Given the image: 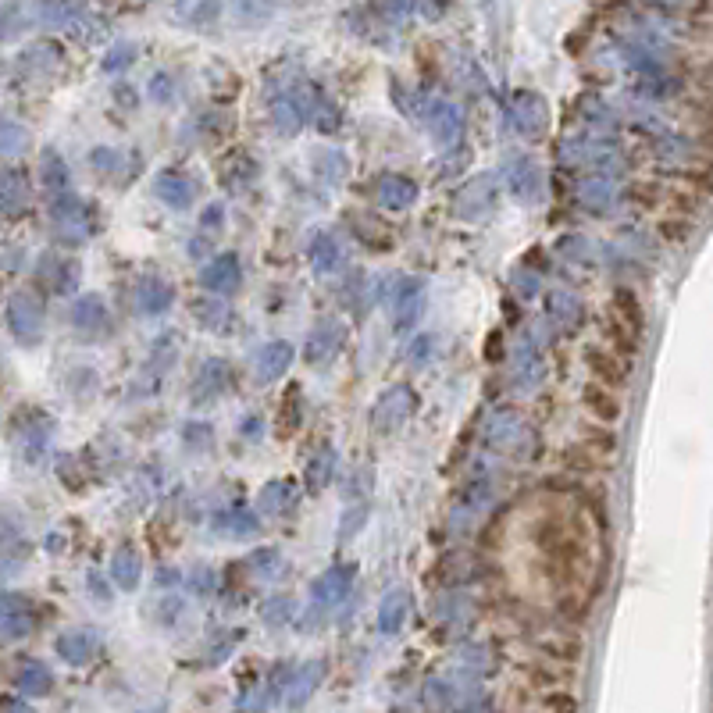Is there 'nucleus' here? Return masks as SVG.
<instances>
[{
  "label": "nucleus",
  "mask_w": 713,
  "mask_h": 713,
  "mask_svg": "<svg viewBox=\"0 0 713 713\" xmlns=\"http://www.w3.org/2000/svg\"><path fill=\"white\" fill-rule=\"evenodd\" d=\"M482 443L496 453H507V457H532V450L539 446V435H535V428L528 425L521 410L503 407L485 421Z\"/></svg>",
  "instance_id": "nucleus-1"
},
{
  "label": "nucleus",
  "mask_w": 713,
  "mask_h": 713,
  "mask_svg": "<svg viewBox=\"0 0 713 713\" xmlns=\"http://www.w3.org/2000/svg\"><path fill=\"white\" fill-rule=\"evenodd\" d=\"M557 154L567 168H592V175H610L621 150L603 132H589V136H567V140H560Z\"/></svg>",
  "instance_id": "nucleus-2"
},
{
  "label": "nucleus",
  "mask_w": 713,
  "mask_h": 713,
  "mask_svg": "<svg viewBox=\"0 0 713 713\" xmlns=\"http://www.w3.org/2000/svg\"><path fill=\"white\" fill-rule=\"evenodd\" d=\"M93 207L86 204L75 193H65V197L50 200V229H54V239L65 246H82L93 236Z\"/></svg>",
  "instance_id": "nucleus-3"
},
{
  "label": "nucleus",
  "mask_w": 713,
  "mask_h": 713,
  "mask_svg": "<svg viewBox=\"0 0 713 713\" xmlns=\"http://www.w3.org/2000/svg\"><path fill=\"white\" fill-rule=\"evenodd\" d=\"M8 328L22 346H36L47 328V311L33 289H15L8 296Z\"/></svg>",
  "instance_id": "nucleus-4"
},
{
  "label": "nucleus",
  "mask_w": 713,
  "mask_h": 713,
  "mask_svg": "<svg viewBox=\"0 0 713 713\" xmlns=\"http://www.w3.org/2000/svg\"><path fill=\"white\" fill-rule=\"evenodd\" d=\"M503 186L521 207H535L546 200V172L532 157H514L503 164Z\"/></svg>",
  "instance_id": "nucleus-5"
},
{
  "label": "nucleus",
  "mask_w": 713,
  "mask_h": 713,
  "mask_svg": "<svg viewBox=\"0 0 713 713\" xmlns=\"http://www.w3.org/2000/svg\"><path fill=\"white\" fill-rule=\"evenodd\" d=\"M507 115L510 125H514L525 140H542L546 129H550V104L546 97L535 90H514L507 100Z\"/></svg>",
  "instance_id": "nucleus-6"
},
{
  "label": "nucleus",
  "mask_w": 713,
  "mask_h": 713,
  "mask_svg": "<svg viewBox=\"0 0 713 713\" xmlns=\"http://www.w3.org/2000/svg\"><path fill=\"white\" fill-rule=\"evenodd\" d=\"M414 410H418V396H414V389L400 382V386H389L386 393L375 400V407H371V425H375V432L393 435L414 418Z\"/></svg>",
  "instance_id": "nucleus-7"
},
{
  "label": "nucleus",
  "mask_w": 713,
  "mask_h": 713,
  "mask_svg": "<svg viewBox=\"0 0 713 713\" xmlns=\"http://www.w3.org/2000/svg\"><path fill=\"white\" fill-rule=\"evenodd\" d=\"M496 200H500V189H496V179L492 175H482V179H471L453 193V218L468 225H478L482 218H489L496 211Z\"/></svg>",
  "instance_id": "nucleus-8"
},
{
  "label": "nucleus",
  "mask_w": 713,
  "mask_h": 713,
  "mask_svg": "<svg viewBox=\"0 0 713 713\" xmlns=\"http://www.w3.org/2000/svg\"><path fill=\"white\" fill-rule=\"evenodd\" d=\"M346 346V325L336 318H325L311 328V336H307V346H304V361L311 368H325L332 364L343 353Z\"/></svg>",
  "instance_id": "nucleus-9"
},
{
  "label": "nucleus",
  "mask_w": 713,
  "mask_h": 713,
  "mask_svg": "<svg viewBox=\"0 0 713 713\" xmlns=\"http://www.w3.org/2000/svg\"><path fill=\"white\" fill-rule=\"evenodd\" d=\"M425 125L439 147H457L464 140V132H468V118H464L460 104H453V100H428Z\"/></svg>",
  "instance_id": "nucleus-10"
},
{
  "label": "nucleus",
  "mask_w": 713,
  "mask_h": 713,
  "mask_svg": "<svg viewBox=\"0 0 713 713\" xmlns=\"http://www.w3.org/2000/svg\"><path fill=\"white\" fill-rule=\"evenodd\" d=\"M353 578H357V567L353 564H332L325 574H318L311 582V603H314V610H332V607H339L346 596L353 592Z\"/></svg>",
  "instance_id": "nucleus-11"
},
{
  "label": "nucleus",
  "mask_w": 713,
  "mask_h": 713,
  "mask_svg": "<svg viewBox=\"0 0 713 713\" xmlns=\"http://www.w3.org/2000/svg\"><path fill=\"white\" fill-rule=\"evenodd\" d=\"M200 286L211 296H222V300L232 296L243 286V264H239V257L232 254V250H225V254H218L214 261H207L204 271H200Z\"/></svg>",
  "instance_id": "nucleus-12"
},
{
  "label": "nucleus",
  "mask_w": 713,
  "mask_h": 713,
  "mask_svg": "<svg viewBox=\"0 0 713 713\" xmlns=\"http://www.w3.org/2000/svg\"><path fill=\"white\" fill-rule=\"evenodd\" d=\"M585 321V304L567 289H553L546 296V325L557 332V336H574Z\"/></svg>",
  "instance_id": "nucleus-13"
},
{
  "label": "nucleus",
  "mask_w": 713,
  "mask_h": 713,
  "mask_svg": "<svg viewBox=\"0 0 713 713\" xmlns=\"http://www.w3.org/2000/svg\"><path fill=\"white\" fill-rule=\"evenodd\" d=\"M389 307H393V328L407 332L425 311V286L418 279H400L389 293Z\"/></svg>",
  "instance_id": "nucleus-14"
},
{
  "label": "nucleus",
  "mask_w": 713,
  "mask_h": 713,
  "mask_svg": "<svg viewBox=\"0 0 713 713\" xmlns=\"http://www.w3.org/2000/svg\"><path fill=\"white\" fill-rule=\"evenodd\" d=\"M293 357H296V350H293V343H286V339H271V343H264L254 357V382L257 386L279 382V378L293 368Z\"/></svg>",
  "instance_id": "nucleus-15"
},
{
  "label": "nucleus",
  "mask_w": 713,
  "mask_h": 713,
  "mask_svg": "<svg viewBox=\"0 0 713 713\" xmlns=\"http://www.w3.org/2000/svg\"><path fill=\"white\" fill-rule=\"evenodd\" d=\"M200 186L189 179L186 172H175V168H164L161 175L154 179V197L161 200L164 207H172V211H189L193 200H197Z\"/></svg>",
  "instance_id": "nucleus-16"
},
{
  "label": "nucleus",
  "mask_w": 713,
  "mask_h": 713,
  "mask_svg": "<svg viewBox=\"0 0 713 713\" xmlns=\"http://www.w3.org/2000/svg\"><path fill=\"white\" fill-rule=\"evenodd\" d=\"M300 507V485L293 478H271L261 492H257V514L268 517H293Z\"/></svg>",
  "instance_id": "nucleus-17"
},
{
  "label": "nucleus",
  "mask_w": 713,
  "mask_h": 713,
  "mask_svg": "<svg viewBox=\"0 0 713 713\" xmlns=\"http://www.w3.org/2000/svg\"><path fill=\"white\" fill-rule=\"evenodd\" d=\"M29 200H33V186H29V175H25V168H18V164H8V168H4V175H0V207H4V218L11 222V218L25 214Z\"/></svg>",
  "instance_id": "nucleus-18"
},
{
  "label": "nucleus",
  "mask_w": 713,
  "mask_h": 713,
  "mask_svg": "<svg viewBox=\"0 0 713 713\" xmlns=\"http://www.w3.org/2000/svg\"><path fill=\"white\" fill-rule=\"evenodd\" d=\"M11 685H15L22 699H40L50 696V689H54V674L47 671V664H40L33 656H22L15 664V671H11Z\"/></svg>",
  "instance_id": "nucleus-19"
},
{
  "label": "nucleus",
  "mask_w": 713,
  "mask_h": 713,
  "mask_svg": "<svg viewBox=\"0 0 713 713\" xmlns=\"http://www.w3.org/2000/svg\"><path fill=\"white\" fill-rule=\"evenodd\" d=\"M375 197L386 211H410V207L418 204V182L400 172H389L375 182Z\"/></svg>",
  "instance_id": "nucleus-20"
},
{
  "label": "nucleus",
  "mask_w": 713,
  "mask_h": 713,
  "mask_svg": "<svg viewBox=\"0 0 713 713\" xmlns=\"http://www.w3.org/2000/svg\"><path fill=\"white\" fill-rule=\"evenodd\" d=\"M172 300V282L157 279V275H147V279L136 282V314H143V318H161L164 311H172Z\"/></svg>",
  "instance_id": "nucleus-21"
},
{
  "label": "nucleus",
  "mask_w": 713,
  "mask_h": 713,
  "mask_svg": "<svg viewBox=\"0 0 713 713\" xmlns=\"http://www.w3.org/2000/svg\"><path fill=\"white\" fill-rule=\"evenodd\" d=\"M574 193H578V204H582L589 214H603V211H610V207L617 204L614 175H585Z\"/></svg>",
  "instance_id": "nucleus-22"
},
{
  "label": "nucleus",
  "mask_w": 713,
  "mask_h": 713,
  "mask_svg": "<svg viewBox=\"0 0 713 713\" xmlns=\"http://www.w3.org/2000/svg\"><path fill=\"white\" fill-rule=\"evenodd\" d=\"M107 574H111V582L118 585L122 592H136L143 582V557L136 546H129V542H122L115 553H111V567H107Z\"/></svg>",
  "instance_id": "nucleus-23"
},
{
  "label": "nucleus",
  "mask_w": 713,
  "mask_h": 713,
  "mask_svg": "<svg viewBox=\"0 0 713 713\" xmlns=\"http://www.w3.org/2000/svg\"><path fill=\"white\" fill-rule=\"evenodd\" d=\"M229 361L222 357H207L204 368L197 371V382H193V403H214L218 396L229 389Z\"/></svg>",
  "instance_id": "nucleus-24"
},
{
  "label": "nucleus",
  "mask_w": 713,
  "mask_h": 713,
  "mask_svg": "<svg viewBox=\"0 0 713 713\" xmlns=\"http://www.w3.org/2000/svg\"><path fill=\"white\" fill-rule=\"evenodd\" d=\"M54 649H58V656L65 660V664L86 667L93 656L100 653V639L93 632H82V628H75V632H61L58 642H54Z\"/></svg>",
  "instance_id": "nucleus-25"
},
{
  "label": "nucleus",
  "mask_w": 713,
  "mask_h": 713,
  "mask_svg": "<svg viewBox=\"0 0 713 713\" xmlns=\"http://www.w3.org/2000/svg\"><path fill=\"white\" fill-rule=\"evenodd\" d=\"M33 632V603L22 592H4V642L25 639Z\"/></svg>",
  "instance_id": "nucleus-26"
},
{
  "label": "nucleus",
  "mask_w": 713,
  "mask_h": 713,
  "mask_svg": "<svg viewBox=\"0 0 713 713\" xmlns=\"http://www.w3.org/2000/svg\"><path fill=\"white\" fill-rule=\"evenodd\" d=\"M58 65H61V47L50 40L33 43V47H25L22 54H18V68H22L29 79H47V75H54Z\"/></svg>",
  "instance_id": "nucleus-27"
},
{
  "label": "nucleus",
  "mask_w": 713,
  "mask_h": 713,
  "mask_svg": "<svg viewBox=\"0 0 713 713\" xmlns=\"http://www.w3.org/2000/svg\"><path fill=\"white\" fill-rule=\"evenodd\" d=\"M72 325L82 336H97L107 325V304L100 293H82L72 304Z\"/></svg>",
  "instance_id": "nucleus-28"
},
{
  "label": "nucleus",
  "mask_w": 713,
  "mask_h": 713,
  "mask_svg": "<svg viewBox=\"0 0 713 713\" xmlns=\"http://www.w3.org/2000/svg\"><path fill=\"white\" fill-rule=\"evenodd\" d=\"M336 446L332 443H318V450L307 457V468H304V482L311 492H321L328 485L336 482Z\"/></svg>",
  "instance_id": "nucleus-29"
},
{
  "label": "nucleus",
  "mask_w": 713,
  "mask_h": 713,
  "mask_svg": "<svg viewBox=\"0 0 713 713\" xmlns=\"http://www.w3.org/2000/svg\"><path fill=\"white\" fill-rule=\"evenodd\" d=\"M36 275H40L54 293H72L75 282H79V264L61 254H47L40 261V268H36Z\"/></svg>",
  "instance_id": "nucleus-30"
},
{
  "label": "nucleus",
  "mask_w": 713,
  "mask_h": 713,
  "mask_svg": "<svg viewBox=\"0 0 713 713\" xmlns=\"http://www.w3.org/2000/svg\"><path fill=\"white\" fill-rule=\"evenodd\" d=\"M410 614V596L407 589H389L378 607V632L382 635H400Z\"/></svg>",
  "instance_id": "nucleus-31"
},
{
  "label": "nucleus",
  "mask_w": 713,
  "mask_h": 713,
  "mask_svg": "<svg viewBox=\"0 0 713 713\" xmlns=\"http://www.w3.org/2000/svg\"><path fill=\"white\" fill-rule=\"evenodd\" d=\"M311 268L318 271V275H332V271L343 268L346 254H343V243H339V236H332V232H318V236L311 239Z\"/></svg>",
  "instance_id": "nucleus-32"
},
{
  "label": "nucleus",
  "mask_w": 713,
  "mask_h": 713,
  "mask_svg": "<svg viewBox=\"0 0 713 713\" xmlns=\"http://www.w3.org/2000/svg\"><path fill=\"white\" fill-rule=\"evenodd\" d=\"M40 182H43V189L50 193V200H58V197H65V193H72L68 189V168H65V157L58 154L54 147H47L40 154Z\"/></svg>",
  "instance_id": "nucleus-33"
},
{
  "label": "nucleus",
  "mask_w": 713,
  "mask_h": 713,
  "mask_svg": "<svg viewBox=\"0 0 713 713\" xmlns=\"http://www.w3.org/2000/svg\"><path fill=\"white\" fill-rule=\"evenodd\" d=\"M589 364H592V375L603 382V386H624L628 378H632V368H628V361L624 357H617V353H607V350H589Z\"/></svg>",
  "instance_id": "nucleus-34"
},
{
  "label": "nucleus",
  "mask_w": 713,
  "mask_h": 713,
  "mask_svg": "<svg viewBox=\"0 0 713 713\" xmlns=\"http://www.w3.org/2000/svg\"><path fill=\"white\" fill-rule=\"evenodd\" d=\"M214 528L225 535H236V539H250V535L261 532V514L257 510H246V507H232L225 514L214 517Z\"/></svg>",
  "instance_id": "nucleus-35"
},
{
  "label": "nucleus",
  "mask_w": 713,
  "mask_h": 713,
  "mask_svg": "<svg viewBox=\"0 0 713 713\" xmlns=\"http://www.w3.org/2000/svg\"><path fill=\"white\" fill-rule=\"evenodd\" d=\"M193 321L211 328V332H225V328H232V311L222 296H200V300H193Z\"/></svg>",
  "instance_id": "nucleus-36"
},
{
  "label": "nucleus",
  "mask_w": 713,
  "mask_h": 713,
  "mask_svg": "<svg viewBox=\"0 0 713 713\" xmlns=\"http://www.w3.org/2000/svg\"><path fill=\"white\" fill-rule=\"evenodd\" d=\"M311 161H314V175L325 179L328 186H339V182H346V175H350V161H346V154H339L336 147H318L311 154Z\"/></svg>",
  "instance_id": "nucleus-37"
},
{
  "label": "nucleus",
  "mask_w": 713,
  "mask_h": 713,
  "mask_svg": "<svg viewBox=\"0 0 713 713\" xmlns=\"http://www.w3.org/2000/svg\"><path fill=\"white\" fill-rule=\"evenodd\" d=\"M300 425H304V393L293 386L279 403V428L275 432H279V439H293Z\"/></svg>",
  "instance_id": "nucleus-38"
},
{
  "label": "nucleus",
  "mask_w": 713,
  "mask_h": 713,
  "mask_svg": "<svg viewBox=\"0 0 713 713\" xmlns=\"http://www.w3.org/2000/svg\"><path fill=\"white\" fill-rule=\"evenodd\" d=\"M254 179H257V161L250 154H232L229 161H222V186L246 189Z\"/></svg>",
  "instance_id": "nucleus-39"
},
{
  "label": "nucleus",
  "mask_w": 713,
  "mask_h": 713,
  "mask_svg": "<svg viewBox=\"0 0 713 713\" xmlns=\"http://www.w3.org/2000/svg\"><path fill=\"white\" fill-rule=\"evenodd\" d=\"M585 407H589L592 414H596V421H603V425H614V421L621 418V400H617L607 386L585 389Z\"/></svg>",
  "instance_id": "nucleus-40"
},
{
  "label": "nucleus",
  "mask_w": 713,
  "mask_h": 713,
  "mask_svg": "<svg viewBox=\"0 0 713 713\" xmlns=\"http://www.w3.org/2000/svg\"><path fill=\"white\" fill-rule=\"evenodd\" d=\"M614 307H617V318H621V325L628 328L635 339H639L646 318H642V307H639V300H635L632 289H617V293H614Z\"/></svg>",
  "instance_id": "nucleus-41"
},
{
  "label": "nucleus",
  "mask_w": 713,
  "mask_h": 713,
  "mask_svg": "<svg viewBox=\"0 0 713 713\" xmlns=\"http://www.w3.org/2000/svg\"><path fill=\"white\" fill-rule=\"evenodd\" d=\"M325 678V664L321 660H314V664H307L304 671L293 678V692H289V703L293 706H304L307 696H311L314 689H318V681Z\"/></svg>",
  "instance_id": "nucleus-42"
},
{
  "label": "nucleus",
  "mask_w": 713,
  "mask_h": 713,
  "mask_svg": "<svg viewBox=\"0 0 713 713\" xmlns=\"http://www.w3.org/2000/svg\"><path fill=\"white\" fill-rule=\"evenodd\" d=\"M0 136H4V143H0V150H4V157L8 161H15V157H22L25 150H29V143H33V136H29V129L18 122H4V129H0Z\"/></svg>",
  "instance_id": "nucleus-43"
},
{
  "label": "nucleus",
  "mask_w": 713,
  "mask_h": 713,
  "mask_svg": "<svg viewBox=\"0 0 713 713\" xmlns=\"http://www.w3.org/2000/svg\"><path fill=\"white\" fill-rule=\"evenodd\" d=\"M296 614V603L289 596H271L261 603V621L268 624V628H282V624H289Z\"/></svg>",
  "instance_id": "nucleus-44"
},
{
  "label": "nucleus",
  "mask_w": 713,
  "mask_h": 713,
  "mask_svg": "<svg viewBox=\"0 0 713 713\" xmlns=\"http://www.w3.org/2000/svg\"><path fill=\"white\" fill-rule=\"evenodd\" d=\"M218 4H175V15L182 18L186 29H207L218 18Z\"/></svg>",
  "instance_id": "nucleus-45"
},
{
  "label": "nucleus",
  "mask_w": 713,
  "mask_h": 713,
  "mask_svg": "<svg viewBox=\"0 0 713 713\" xmlns=\"http://www.w3.org/2000/svg\"><path fill=\"white\" fill-rule=\"evenodd\" d=\"M90 164L97 168V175H104V179H115V175L122 172L125 154H122V150H115V147H97L90 154Z\"/></svg>",
  "instance_id": "nucleus-46"
},
{
  "label": "nucleus",
  "mask_w": 713,
  "mask_h": 713,
  "mask_svg": "<svg viewBox=\"0 0 713 713\" xmlns=\"http://www.w3.org/2000/svg\"><path fill=\"white\" fill-rule=\"evenodd\" d=\"M147 93L154 104H172L175 97H179V86H175V75L172 72H154L147 82Z\"/></svg>",
  "instance_id": "nucleus-47"
},
{
  "label": "nucleus",
  "mask_w": 713,
  "mask_h": 713,
  "mask_svg": "<svg viewBox=\"0 0 713 713\" xmlns=\"http://www.w3.org/2000/svg\"><path fill=\"white\" fill-rule=\"evenodd\" d=\"M368 503H357V507H350L343 514V521H339V532H336V539H339V546H343V542H350L353 535L361 532L364 525H368Z\"/></svg>",
  "instance_id": "nucleus-48"
},
{
  "label": "nucleus",
  "mask_w": 713,
  "mask_h": 713,
  "mask_svg": "<svg viewBox=\"0 0 713 713\" xmlns=\"http://www.w3.org/2000/svg\"><path fill=\"white\" fill-rule=\"evenodd\" d=\"M182 443L189 446V450H197V453H207L214 446V432H211V425L207 421H189L186 428H182Z\"/></svg>",
  "instance_id": "nucleus-49"
},
{
  "label": "nucleus",
  "mask_w": 713,
  "mask_h": 713,
  "mask_svg": "<svg viewBox=\"0 0 713 713\" xmlns=\"http://www.w3.org/2000/svg\"><path fill=\"white\" fill-rule=\"evenodd\" d=\"M560 250H564V257H567V261H574V264H585V268H592V264H596L592 243L585 236H567L564 243H560Z\"/></svg>",
  "instance_id": "nucleus-50"
},
{
  "label": "nucleus",
  "mask_w": 713,
  "mask_h": 713,
  "mask_svg": "<svg viewBox=\"0 0 713 713\" xmlns=\"http://www.w3.org/2000/svg\"><path fill=\"white\" fill-rule=\"evenodd\" d=\"M36 15L43 18V25H72L82 15V8H75V4H40Z\"/></svg>",
  "instance_id": "nucleus-51"
},
{
  "label": "nucleus",
  "mask_w": 713,
  "mask_h": 713,
  "mask_svg": "<svg viewBox=\"0 0 713 713\" xmlns=\"http://www.w3.org/2000/svg\"><path fill=\"white\" fill-rule=\"evenodd\" d=\"M132 61H136V43H115V47L107 50L104 72L118 75V72H125V68H129Z\"/></svg>",
  "instance_id": "nucleus-52"
},
{
  "label": "nucleus",
  "mask_w": 713,
  "mask_h": 713,
  "mask_svg": "<svg viewBox=\"0 0 713 713\" xmlns=\"http://www.w3.org/2000/svg\"><path fill=\"white\" fill-rule=\"evenodd\" d=\"M214 582H218V578H214V571H211L207 564H197L193 571H189V578H186V585H189L193 592H197L200 599L214 596Z\"/></svg>",
  "instance_id": "nucleus-53"
},
{
  "label": "nucleus",
  "mask_w": 713,
  "mask_h": 713,
  "mask_svg": "<svg viewBox=\"0 0 713 713\" xmlns=\"http://www.w3.org/2000/svg\"><path fill=\"white\" fill-rule=\"evenodd\" d=\"M236 15H239V25H243V29H257L254 22L271 18L275 8H271V4H236Z\"/></svg>",
  "instance_id": "nucleus-54"
},
{
  "label": "nucleus",
  "mask_w": 713,
  "mask_h": 713,
  "mask_svg": "<svg viewBox=\"0 0 713 713\" xmlns=\"http://www.w3.org/2000/svg\"><path fill=\"white\" fill-rule=\"evenodd\" d=\"M246 564H250V571L254 574H261V578H271L275 567H282V560H279V553L275 550H257L254 557L246 560Z\"/></svg>",
  "instance_id": "nucleus-55"
},
{
  "label": "nucleus",
  "mask_w": 713,
  "mask_h": 713,
  "mask_svg": "<svg viewBox=\"0 0 713 713\" xmlns=\"http://www.w3.org/2000/svg\"><path fill=\"white\" fill-rule=\"evenodd\" d=\"M22 450H25V460H40L43 453H47V425H40V428H33V432L25 435V443H22Z\"/></svg>",
  "instance_id": "nucleus-56"
},
{
  "label": "nucleus",
  "mask_w": 713,
  "mask_h": 713,
  "mask_svg": "<svg viewBox=\"0 0 713 713\" xmlns=\"http://www.w3.org/2000/svg\"><path fill=\"white\" fill-rule=\"evenodd\" d=\"M222 225H225V204H207L204 214H200V232H204V236H214Z\"/></svg>",
  "instance_id": "nucleus-57"
},
{
  "label": "nucleus",
  "mask_w": 713,
  "mask_h": 713,
  "mask_svg": "<svg viewBox=\"0 0 713 713\" xmlns=\"http://www.w3.org/2000/svg\"><path fill=\"white\" fill-rule=\"evenodd\" d=\"M453 713H492V703L489 699H468V703H457Z\"/></svg>",
  "instance_id": "nucleus-58"
},
{
  "label": "nucleus",
  "mask_w": 713,
  "mask_h": 713,
  "mask_svg": "<svg viewBox=\"0 0 713 713\" xmlns=\"http://www.w3.org/2000/svg\"><path fill=\"white\" fill-rule=\"evenodd\" d=\"M432 336H418V343H414V350H410V357H418V361H421V357H428V353H432Z\"/></svg>",
  "instance_id": "nucleus-59"
},
{
  "label": "nucleus",
  "mask_w": 713,
  "mask_h": 713,
  "mask_svg": "<svg viewBox=\"0 0 713 713\" xmlns=\"http://www.w3.org/2000/svg\"><path fill=\"white\" fill-rule=\"evenodd\" d=\"M243 435H254V439H261V418H257V414L243 418Z\"/></svg>",
  "instance_id": "nucleus-60"
},
{
  "label": "nucleus",
  "mask_w": 713,
  "mask_h": 713,
  "mask_svg": "<svg viewBox=\"0 0 713 713\" xmlns=\"http://www.w3.org/2000/svg\"><path fill=\"white\" fill-rule=\"evenodd\" d=\"M674 225H681V229H689V222H674ZM664 236H667V239H674V243H678V239H685V236H689V232L667 229V232H664Z\"/></svg>",
  "instance_id": "nucleus-61"
},
{
  "label": "nucleus",
  "mask_w": 713,
  "mask_h": 713,
  "mask_svg": "<svg viewBox=\"0 0 713 713\" xmlns=\"http://www.w3.org/2000/svg\"><path fill=\"white\" fill-rule=\"evenodd\" d=\"M8 713H36L33 706H25V703H8Z\"/></svg>",
  "instance_id": "nucleus-62"
}]
</instances>
